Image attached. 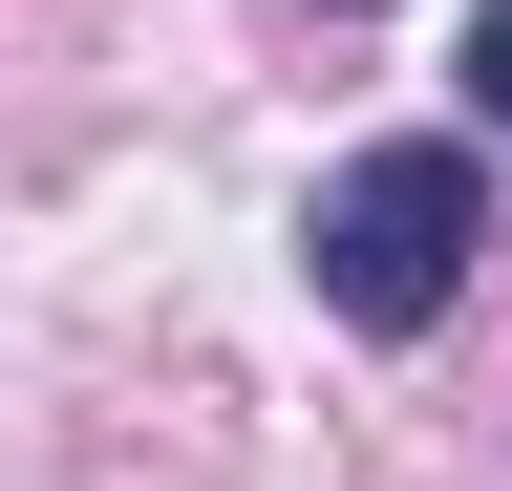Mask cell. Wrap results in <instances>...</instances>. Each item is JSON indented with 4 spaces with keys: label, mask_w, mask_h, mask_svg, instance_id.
<instances>
[{
    "label": "cell",
    "mask_w": 512,
    "mask_h": 491,
    "mask_svg": "<svg viewBox=\"0 0 512 491\" xmlns=\"http://www.w3.org/2000/svg\"><path fill=\"white\" fill-rule=\"evenodd\" d=\"M491 257V150L470 129H384L320 171V214H299V278H320V321H363V342H427L448 299H470Z\"/></svg>",
    "instance_id": "6da1fadb"
},
{
    "label": "cell",
    "mask_w": 512,
    "mask_h": 491,
    "mask_svg": "<svg viewBox=\"0 0 512 491\" xmlns=\"http://www.w3.org/2000/svg\"><path fill=\"white\" fill-rule=\"evenodd\" d=\"M470 107H491V129H512V0H491V22H470Z\"/></svg>",
    "instance_id": "7a4b0ae2"
}]
</instances>
